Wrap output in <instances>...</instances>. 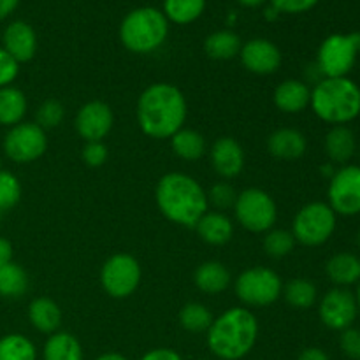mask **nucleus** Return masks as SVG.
<instances>
[{
	"mask_svg": "<svg viewBox=\"0 0 360 360\" xmlns=\"http://www.w3.org/2000/svg\"><path fill=\"white\" fill-rule=\"evenodd\" d=\"M188 112L186 98L171 83H153L137 101V123L153 139H171L183 129Z\"/></svg>",
	"mask_w": 360,
	"mask_h": 360,
	"instance_id": "obj_1",
	"label": "nucleus"
},
{
	"mask_svg": "<svg viewBox=\"0 0 360 360\" xmlns=\"http://www.w3.org/2000/svg\"><path fill=\"white\" fill-rule=\"evenodd\" d=\"M157 206L172 224L193 229L207 211V193L197 179L183 172H169L157 185Z\"/></svg>",
	"mask_w": 360,
	"mask_h": 360,
	"instance_id": "obj_2",
	"label": "nucleus"
},
{
	"mask_svg": "<svg viewBox=\"0 0 360 360\" xmlns=\"http://www.w3.org/2000/svg\"><path fill=\"white\" fill-rule=\"evenodd\" d=\"M259 322L248 308H231L207 329V348L220 360H241L253 350Z\"/></svg>",
	"mask_w": 360,
	"mask_h": 360,
	"instance_id": "obj_3",
	"label": "nucleus"
},
{
	"mask_svg": "<svg viewBox=\"0 0 360 360\" xmlns=\"http://www.w3.org/2000/svg\"><path fill=\"white\" fill-rule=\"evenodd\" d=\"M309 108L322 122L347 125L360 115V88L350 77H323L313 86Z\"/></svg>",
	"mask_w": 360,
	"mask_h": 360,
	"instance_id": "obj_4",
	"label": "nucleus"
},
{
	"mask_svg": "<svg viewBox=\"0 0 360 360\" xmlns=\"http://www.w3.org/2000/svg\"><path fill=\"white\" fill-rule=\"evenodd\" d=\"M169 35V21L155 7H139L123 18L120 25V41L129 51L148 55L160 48Z\"/></svg>",
	"mask_w": 360,
	"mask_h": 360,
	"instance_id": "obj_5",
	"label": "nucleus"
},
{
	"mask_svg": "<svg viewBox=\"0 0 360 360\" xmlns=\"http://www.w3.org/2000/svg\"><path fill=\"white\" fill-rule=\"evenodd\" d=\"M360 53V34H333L320 44L316 65L323 77H348Z\"/></svg>",
	"mask_w": 360,
	"mask_h": 360,
	"instance_id": "obj_6",
	"label": "nucleus"
},
{
	"mask_svg": "<svg viewBox=\"0 0 360 360\" xmlns=\"http://www.w3.org/2000/svg\"><path fill=\"white\" fill-rule=\"evenodd\" d=\"M283 281L269 267H250L236 280V295L239 301L253 308L271 306L281 297Z\"/></svg>",
	"mask_w": 360,
	"mask_h": 360,
	"instance_id": "obj_7",
	"label": "nucleus"
},
{
	"mask_svg": "<svg viewBox=\"0 0 360 360\" xmlns=\"http://www.w3.org/2000/svg\"><path fill=\"white\" fill-rule=\"evenodd\" d=\"M236 220L243 229L255 234L274 229L278 220V207L273 197L260 188H246L238 193L234 204Z\"/></svg>",
	"mask_w": 360,
	"mask_h": 360,
	"instance_id": "obj_8",
	"label": "nucleus"
},
{
	"mask_svg": "<svg viewBox=\"0 0 360 360\" xmlns=\"http://www.w3.org/2000/svg\"><path fill=\"white\" fill-rule=\"evenodd\" d=\"M336 231V213L327 202H309L297 211L292 236L304 246H320Z\"/></svg>",
	"mask_w": 360,
	"mask_h": 360,
	"instance_id": "obj_9",
	"label": "nucleus"
},
{
	"mask_svg": "<svg viewBox=\"0 0 360 360\" xmlns=\"http://www.w3.org/2000/svg\"><path fill=\"white\" fill-rule=\"evenodd\" d=\"M101 283L105 294L111 297H130L141 283V266L136 257L129 253H116L109 257L102 266Z\"/></svg>",
	"mask_w": 360,
	"mask_h": 360,
	"instance_id": "obj_10",
	"label": "nucleus"
},
{
	"mask_svg": "<svg viewBox=\"0 0 360 360\" xmlns=\"http://www.w3.org/2000/svg\"><path fill=\"white\" fill-rule=\"evenodd\" d=\"M48 148L46 130L37 123L21 122L11 127L4 139V153L16 164H28L44 155Z\"/></svg>",
	"mask_w": 360,
	"mask_h": 360,
	"instance_id": "obj_11",
	"label": "nucleus"
},
{
	"mask_svg": "<svg viewBox=\"0 0 360 360\" xmlns=\"http://www.w3.org/2000/svg\"><path fill=\"white\" fill-rule=\"evenodd\" d=\"M329 206L341 217H355L360 213V165H345L330 176Z\"/></svg>",
	"mask_w": 360,
	"mask_h": 360,
	"instance_id": "obj_12",
	"label": "nucleus"
},
{
	"mask_svg": "<svg viewBox=\"0 0 360 360\" xmlns=\"http://www.w3.org/2000/svg\"><path fill=\"white\" fill-rule=\"evenodd\" d=\"M357 313V301L348 288H333L320 301V320L323 326L333 330H345L354 326Z\"/></svg>",
	"mask_w": 360,
	"mask_h": 360,
	"instance_id": "obj_13",
	"label": "nucleus"
},
{
	"mask_svg": "<svg viewBox=\"0 0 360 360\" xmlns=\"http://www.w3.org/2000/svg\"><path fill=\"white\" fill-rule=\"evenodd\" d=\"M112 122L115 118H112L111 108L105 102L91 101L77 111L74 125H76L77 134L86 143H94V141H102L111 132Z\"/></svg>",
	"mask_w": 360,
	"mask_h": 360,
	"instance_id": "obj_14",
	"label": "nucleus"
},
{
	"mask_svg": "<svg viewBox=\"0 0 360 360\" xmlns=\"http://www.w3.org/2000/svg\"><path fill=\"white\" fill-rule=\"evenodd\" d=\"M243 67L259 76H269L281 65V51L267 39H252L245 42L239 51Z\"/></svg>",
	"mask_w": 360,
	"mask_h": 360,
	"instance_id": "obj_15",
	"label": "nucleus"
},
{
	"mask_svg": "<svg viewBox=\"0 0 360 360\" xmlns=\"http://www.w3.org/2000/svg\"><path fill=\"white\" fill-rule=\"evenodd\" d=\"M210 160L218 176L225 179L236 178L245 169V150L232 137H220L211 146Z\"/></svg>",
	"mask_w": 360,
	"mask_h": 360,
	"instance_id": "obj_16",
	"label": "nucleus"
},
{
	"mask_svg": "<svg viewBox=\"0 0 360 360\" xmlns=\"http://www.w3.org/2000/svg\"><path fill=\"white\" fill-rule=\"evenodd\" d=\"M4 49L18 63L30 62L37 51V35L35 30L25 21H13L4 30Z\"/></svg>",
	"mask_w": 360,
	"mask_h": 360,
	"instance_id": "obj_17",
	"label": "nucleus"
},
{
	"mask_svg": "<svg viewBox=\"0 0 360 360\" xmlns=\"http://www.w3.org/2000/svg\"><path fill=\"white\" fill-rule=\"evenodd\" d=\"M274 105L287 115H297L311 102V88L306 81L301 79H285L274 90L273 95Z\"/></svg>",
	"mask_w": 360,
	"mask_h": 360,
	"instance_id": "obj_18",
	"label": "nucleus"
},
{
	"mask_svg": "<svg viewBox=\"0 0 360 360\" xmlns=\"http://www.w3.org/2000/svg\"><path fill=\"white\" fill-rule=\"evenodd\" d=\"M306 143L304 134L299 132L295 129H278L267 139V150L274 158L280 160H297L306 153Z\"/></svg>",
	"mask_w": 360,
	"mask_h": 360,
	"instance_id": "obj_19",
	"label": "nucleus"
},
{
	"mask_svg": "<svg viewBox=\"0 0 360 360\" xmlns=\"http://www.w3.org/2000/svg\"><path fill=\"white\" fill-rule=\"evenodd\" d=\"M195 231L204 243L211 246L227 245L234 236V224L221 211H206L197 221Z\"/></svg>",
	"mask_w": 360,
	"mask_h": 360,
	"instance_id": "obj_20",
	"label": "nucleus"
},
{
	"mask_svg": "<svg viewBox=\"0 0 360 360\" xmlns=\"http://www.w3.org/2000/svg\"><path fill=\"white\" fill-rule=\"evenodd\" d=\"M231 273L227 267L217 260H210V262L200 264L193 274V283L200 292L207 295H217L227 290L231 285Z\"/></svg>",
	"mask_w": 360,
	"mask_h": 360,
	"instance_id": "obj_21",
	"label": "nucleus"
},
{
	"mask_svg": "<svg viewBox=\"0 0 360 360\" xmlns=\"http://www.w3.org/2000/svg\"><path fill=\"white\" fill-rule=\"evenodd\" d=\"M326 273L334 285L347 288L360 281V259L354 253L341 252L330 257L326 264Z\"/></svg>",
	"mask_w": 360,
	"mask_h": 360,
	"instance_id": "obj_22",
	"label": "nucleus"
},
{
	"mask_svg": "<svg viewBox=\"0 0 360 360\" xmlns=\"http://www.w3.org/2000/svg\"><path fill=\"white\" fill-rule=\"evenodd\" d=\"M357 151V137L347 125H334L326 136V153L334 164H347Z\"/></svg>",
	"mask_w": 360,
	"mask_h": 360,
	"instance_id": "obj_23",
	"label": "nucleus"
},
{
	"mask_svg": "<svg viewBox=\"0 0 360 360\" xmlns=\"http://www.w3.org/2000/svg\"><path fill=\"white\" fill-rule=\"evenodd\" d=\"M28 320L39 333L53 334L62 323V311L53 299L37 297L28 306Z\"/></svg>",
	"mask_w": 360,
	"mask_h": 360,
	"instance_id": "obj_24",
	"label": "nucleus"
},
{
	"mask_svg": "<svg viewBox=\"0 0 360 360\" xmlns=\"http://www.w3.org/2000/svg\"><path fill=\"white\" fill-rule=\"evenodd\" d=\"M28 102L23 91L16 86L0 88V125L14 127L23 122Z\"/></svg>",
	"mask_w": 360,
	"mask_h": 360,
	"instance_id": "obj_25",
	"label": "nucleus"
},
{
	"mask_svg": "<svg viewBox=\"0 0 360 360\" xmlns=\"http://www.w3.org/2000/svg\"><path fill=\"white\" fill-rule=\"evenodd\" d=\"M42 360H84L83 348L70 333H53L42 348Z\"/></svg>",
	"mask_w": 360,
	"mask_h": 360,
	"instance_id": "obj_26",
	"label": "nucleus"
},
{
	"mask_svg": "<svg viewBox=\"0 0 360 360\" xmlns=\"http://www.w3.org/2000/svg\"><path fill=\"white\" fill-rule=\"evenodd\" d=\"M171 148L181 160L195 162L206 153V139L197 130L181 129L171 137Z\"/></svg>",
	"mask_w": 360,
	"mask_h": 360,
	"instance_id": "obj_27",
	"label": "nucleus"
},
{
	"mask_svg": "<svg viewBox=\"0 0 360 360\" xmlns=\"http://www.w3.org/2000/svg\"><path fill=\"white\" fill-rule=\"evenodd\" d=\"M241 39L232 30L213 32L204 41V51L213 60H231L241 51Z\"/></svg>",
	"mask_w": 360,
	"mask_h": 360,
	"instance_id": "obj_28",
	"label": "nucleus"
},
{
	"mask_svg": "<svg viewBox=\"0 0 360 360\" xmlns=\"http://www.w3.org/2000/svg\"><path fill=\"white\" fill-rule=\"evenodd\" d=\"M281 295L295 309L313 308L316 299H319L316 287L309 280H304V278H295V280L288 281L283 290H281Z\"/></svg>",
	"mask_w": 360,
	"mask_h": 360,
	"instance_id": "obj_29",
	"label": "nucleus"
},
{
	"mask_svg": "<svg viewBox=\"0 0 360 360\" xmlns=\"http://www.w3.org/2000/svg\"><path fill=\"white\" fill-rule=\"evenodd\" d=\"M206 0H164V11L167 21L178 25H188L199 20L204 13Z\"/></svg>",
	"mask_w": 360,
	"mask_h": 360,
	"instance_id": "obj_30",
	"label": "nucleus"
},
{
	"mask_svg": "<svg viewBox=\"0 0 360 360\" xmlns=\"http://www.w3.org/2000/svg\"><path fill=\"white\" fill-rule=\"evenodd\" d=\"M27 288L28 276L23 267L14 262H9L7 266L0 267V295L2 297H21L27 292Z\"/></svg>",
	"mask_w": 360,
	"mask_h": 360,
	"instance_id": "obj_31",
	"label": "nucleus"
},
{
	"mask_svg": "<svg viewBox=\"0 0 360 360\" xmlns=\"http://www.w3.org/2000/svg\"><path fill=\"white\" fill-rule=\"evenodd\" d=\"M0 360H37V348L21 334L0 338Z\"/></svg>",
	"mask_w": 360,
	"mask_h": 360,
	"instance_id": "obj_32",
	"label": "nucleus"
},
{
	"mask_svg": "<svg viewBox=\"0 0 360 360\" xmlns=\"http://www.w3.org/2000/svg\"><path fill=\"white\" fill-rule=\"evenodd\" d=\"M213 315L210 309L200 302H188L179 311V323L185 330L193 334L207 333V329L213 323Z\"/></svg>",
	"mask_w": 360,
	"mask_h": 360,
	"instance_id": "obj_33",
	"label": "nucleus"
},
{
	"mask_svg": "<svg viewBox=\"0 0 360 360\" xmlns=\"http://www.w3.org/2000/svg\"><path fill=\"white\" fill-rule=\"evenodd\" d=\"M295 239L290 231L285 229H271L264 236V250L273 259H283L294 250Z\"/></svg>",
	"mask_w": 360,
	"mask_h": 360,
	"instance_id": "obj_34",
	"label": "nucleus"
},
{
	"mask_svg": "<svg viewBox=\"0 0 360 360\" xmlns=\"http://www.w3.org/2000/svg\"><path fill=\"white\" fill-rule=\"evenodd\" d=\"M21 199V183L13 172L0 171V210H13Z\"/></svg>",
	"mask_w": 360,
	"mask_h": 360,
	"instance_id": "obj_35",
	"label": "nucleus"
},
{
	"mask_svg": "<svg viewBox=\"0 0 360 360\" xmlns=\"http://www.w3.org/2000/svg\"><path fill=\"white\" fill-rule=\"evenodd\" d=\"M63 116H65V109L55 98H49V101L42 102L37 108L35 112V123L41 127L42 130L46 129H56L60 123L63 122Z\"/></svg>",
	"mask_w": 360,
	"mask_h": 360,
	"instance_id": "obj_36",
	"label": "nucleus"
},
{
	"mask_svg": "<svg viewBox=\"0 0 360 360\" xmlns=\"http://www.w3.org/2000/svg\"><path fill=\"white\" fill-rule=\"evenodd\" d=\"M236 199H238V193H236L234 186L224 181L211 186L210 193H207V202L213 207H217V211H221V213H224L225 210L234 207Z\"/></svg>",
	"mask_w": 360,
	"mask_h": 360,
	"instance_id": "obj_37",
	"label": "nucleus"
},
{
	"mask_svg": "<svg viewBox=\"0 0 360 360\" xmlns=\"http://www.w3.org/2000/svg\"><path fill=\"white\" fill-rule=\"evenodd\" d=\"M340 347L348 359L360 360V329L348 327V329L341 330Z\"/></svg>",
	"mask_w": 360,
	"mask_h": 360,
	"instance_id": "obj_38",
	"label": "nucleus"
},
{
	"mask_svg": "<svg viewBox=\"0 0 360 360\" xmlns=\"http://www.w3.org/2000/svg\"><path fill=\"white\" fill-rule=\"evenodd\" d=\"M83 160L88 167H101L108 160V148L102 141H94V143H86L83 148Z\"/></svg>",
	"mask_w": 360,
	"mask_h": 360,
	"instance_id": "obj_39",
	"label": "nucleus"
},
{
	"mask_svg": "<svg viewBox=\"0 0 360 360\" xmlns=\"http://www.w3.org/2000/svg\"><path fill=\"white\" fill-rule=\"evenodd\" d=\"M20 72V63L9 55L4 48H0V88L11 86Z\"/></svg>",
	"mask_w": 360,
	"mask_h": 360,
	"instance_id": "obj_40",
	"label": "nucleus"
},
{
	"mask_svg": "<svg viewBox=\"0 0 360 360\" xmlns=\"http://www.w3.org/2000/svg\"><path fill=\"white\" fill-rule=\"evenodd\" d=\"M319 0H271V6L283 14H301L313 9Z\"/></svg>",
	"mask_w": 360,
	"mask_h": 360,
	"instance_id": "obj_41",
	"label": "nucleus"
},
{
	"mask_svg": "<svg viewBox=\"0 0 360 360\" xmlns=\"http://www.w3.org/2000/svg\"><path fill=\"white\" fill-rule=\"evenodd\" d=\"M139 360H183V357L171 348H155L146 352Z\"/></svg>",
	"mask_w": 360,
	"mask_h": 360,
	"instance_id": "obj_42",
	"label": "nucleus"
},
{
	"mask_svg": "<svg viewBox=\"0 0 360 360\" xmlns=\"http://www.w3.org/2000/svg\"><path fill=\"white\" fill-rule=\"evenodd\" d=\"M13 262V245L6 238H0V267Z\"/></svg>",
	"mask_w": 360,
	"mask_h": 360,
	"instance_id": "obj_43",
	"label": "nucleus"
},
{
	"mask_svg": "<svg viewBox=\"0 0 360 360\" xmlns=\"http://www.w3.org/2000/svg\"><path fill=\"white\" fill-rule=\"evenodd\" d=\"M297 360H329V355H327L323 350H320V348L311 347L302 350L301 354H299Z\"/></svg>",
	"mask_w": 360,
	"mask_h": 360,
	"instance_id": "obj_44",
	"label": "nucleus"
},
{
	"mask_svg": "<svg viewBox=\"0 0 360 360\" xmlns=\"http://www.w3.org/2000/svg\"><path fill=\"white\" fill-rule=\"evenodd\" d=\"M20 0H0V20L7 18L16 11Z\"/></svg>",
	"mask_w": 360,
	"mask_h": 360,
	"instance_id": "obj_45",
	"label": "nucleus"
},
{
	"mask_svg": "<svg viewBox=\"0 0 360 360\" xmlns=\"http://www.w3.org/2000/svg\"><path fill=\"white\" fill-rule=\"evenodd\" d=\"M95 360H129V359L123 357V355L118 354V352H108V354L98 355V357Z\"/></svg>",
	"mask_w": 360,
	"mask_h": 360,
	"instance_id": "obj_46",
	"label": "nucleus"
},
{
	"mask_svg": "<svg viewBox=\"0 0 360 360\" xmlns=\"http://www.w3.org/2000/svg\"><path fill=\"white\" fill-rule=\"evenodd\" d=\"M238 2L245 7H259V6H262L266 0H238Z\"/></svg>",
	"mask_w": 360,
	"mask_h": 360,
	"instance_id": "obj_47",
	"label": "nucleus"
},
{
	"mask_svg": "<svg viewBox=\"0 0 360 360\" xmlns=\"http://www.w3.org/2000/svg\"><path fill=\"white\" fill-rule=\"evenodd\" d=\"M264 14H266V18H267V20H269V21L276 20V18L280 16V13H278V11L274 9L273 6H269V7H267V9H266V13H264Z\"/></svg>",
	"mask_w": 360,
	"mask_h": 360,
	"instance_id": "obj_48",
	"label": "nucleus"
},
{
	"mask_svg": "<svg viewBox=\"0 0 360 360\" xmlns=\"http://www.w3.org/2000/svg\"><path fill=\"white\" fill-rule=\"evenodd\" d=\"M355 301H357V308H359V311H360V281L357 283V292H355Z\"/></svg>",
	"mask_w": 360,
	"mask_h": 360,
	"instance_id": "obj_49",
	"label": "nucleus"
},
{
	"mask_svg": "<svg viewBox=\"0 0 360 360\" xmlns=\"http://www.w3.org/2000/svg\"><path fill=\"white\" fill-rule=\"evenodd\" d=\"M357 243H359V248H360V231H359V236H357Z\"/></svg>",
	"mask_w": 360,
	"mask_h": 360,
	"instance_id": "obj_50",
	"label": "nucleus"
},
{
	"mask_svg": "<svg viewBox=\"0 0 360 360\" xmlns=\"http://www.w3.org/2000/svg\"><path fill=\"white\" fill-rule=\"evenodd\" d=\"M359 157H360V146H359Z\"/></svg>",
	"mask_w": 360,
	"mask_h": 360,
	"instance_id": "obj_51",
	"label": "nucleus"
},
{
	"mask_svg": "<svg viewBox=\"0 0 360 360\" xmlns=\"http://www.w3.org/2000/svg\"><path fill=\"white\" fill-rule=\"evenodd\" d=\"M197 360H206V359H197Z\"/></svg>",
	"mask_w": 360,
	"mask_h": 360,
	"instance_id": "obj_52",
	"label": "nucleus"
},
{
	"mask_svg": "<svg viewBox=\"0 0 360 360\" xmlns=\"http://www.w3.org/2000/svg\"><path fill=\"white\" fill-rule=\"evenodd\" d=\"M0 214H2V210H0Z\"/></svg>",
	"mask_w": 360,
	"mask_h": 360,
	"instance_id": "obj_53",
	"label": "nucleus"
}]
</instances>
